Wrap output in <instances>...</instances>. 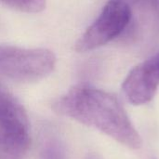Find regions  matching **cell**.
<instances>
[{"mask_svg": "<svg viewBox=\"0 0 159 159\" xmlns=\"http://www.w3.org/2000/svg\"><path fill=\"white\" fill-rule=\"evenodd\" d=\"M55 113L99 130L120 144L138 150L142 138L118 99L102 89L77 85L52 103Z\"/></svg>", "mask_w": 159, "mask_h": 159, "instance_id": "1", "label": "cell"}, {"mask_svg": "<svg viewBox=\"0 0 159 159\" xmlns=\"http://www.w3.org/2000/svg\"><path fill=\"white\" fill-rule=\"evenodd\" d=\"M30 141L23 106L0 84V159H24Z\"/></svg>", "mask_w": 159, "mask_h": 159, "instance_id": "2", "label": "cell"}, {"mask_svg": "<svg viewBox=\"0 0 159 159\" xmlns=\"http://www.w3.org/2000/svg\"><path fill=\"white\" fill-rule=\"evenodd\" d=\"M56 57L48 49L0 45V74L11 80L30 83L48 76Z\"/></svg>", "mask_w": 159, "mask_h": 159, "instance_id": "3", "label": "cell"}, {"mask_svg": "<svg viewBox=\"0 0 159 159\" xmlns=\"http://www.w3.org/2000/svg\"><path fill=\"white\" fill-rule=\"evenodd\" d=\"M131 19L127 0H109L102 12L75 43V50L86 52L120 37Z\"/></svg>", "mask_w": 159, "mask_h": 159, "instance_id": "4", "label": "cell"}, {"mask_svg": "<svg viewBox=\"0 0 159 159\" xmlns=\"http://www.w3.org/2000/svg\"><path fill=\"white\" fill-rule=\"evenodd\" d=\"M130 21L120 36L127 44L152 47L159 44V0H127Z\"/></svg>", "mask_w": 159, "mask_h": 159, "instance_id": "5", "label": "cell"}, {"mask_svg": "<svg viewBox=\"0 0 159 159\" xmlns=\"http://www.w3.org/2000/svg\"><path fill=\"white\" fill-rule=\"evenodd\" d=\"M159 85V51L135 66L125 78L122 89L127 100L134 105L152 101Z\"/></svg>", "mask_w": 159, "mask_h": 159, "instance_id": "6", "label": "cell"}, {"mask_svg": "<svg viewBox=\"0 0 159 159\" xmlns=\"http://www.w3.org/2000/svg\"><path fill=\"white\" fill-rule=\"evenodd\" d=\"M38 159H66V149L59 131L49 124L42 127L39 132Z\"/></svg>", "mask_w": 159, "mask_h": 159, "instance_id": "7", "label": "cell"}, {"mask_svg": "<svg viewBox=\"0 0 159 159\" xmlns=\"http://www.w3.org/2000/svg\"><path fill=\"white\" fill-rule=\"evenodd\" d=\"M0 3L26 13H38L46 7V0H0Z\"/></svg>", "mask_w": 159, "mask_h": 159, "instance_id": "8", "label": "cell"}, {"mask_svg": "<svg viewBox=\"0 0 159 159\" xmlns=\"http://www.w3.org/2000/svg\"><path fill=\"white\" fill-rule=\"evenodd\" d=\"M86 159H102L98 154H96V153H90V154H89L88 156H87V157Z\"/></svg>", "mask_w": 159, "mask_h": 159, "instance_id": "9", "label": "cell"}]
</instances>
